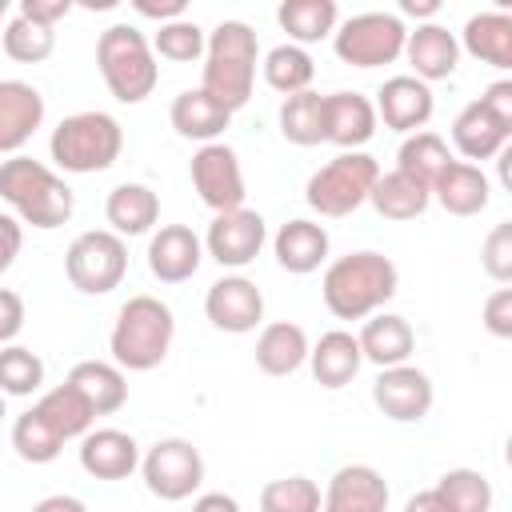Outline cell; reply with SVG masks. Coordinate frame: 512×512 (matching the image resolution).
<instances>
[{
  "label": "cell",
  "instance_id": "1",
  "mask_svg": "<svg viewBox=\"0 0 512 512\" xmlns=\"http://www.w3.org/2000/svg\"><path fill=\"white\" fill-rule=\"evenodd\" d=\"M400 288V272L384 252H348L324 268L320 292L336 320H368L376 316Z\"/></svg>",
  "mask_w": 512,
  "mask_h": 512
},
{
  "label": "cell",
  "instance_id": "26",
  "mask_svg": "<svg viewBox=\"0 0 512 512\" xmlns=\"http://www.w3.org/2000/svg\"><path fill=\"white\" fill-rule=\"evenodd\" d=\"M104 216H108V224L120 240L124 236H144L160 220V196L148 184H136V180L116 184L104 200Z\"/></svg>",
  "mask_w": 512,
  "mask_h": 512
},
{
  "label": "cell",
  "instance_id": "24",
  "mask_svg": "<svg viewBox=\"0 0 512 512\" xmlns=\"http://www.w3.org/2000/svg\"><path fill=\"white\" fill-rule=\"evenodd\" d=\"M328 228L316 220H288L280 224V232L272 236V252L276 264L292 276H308L328 260Z\"/></svg>",
  "mask_w": 512,
  "mask_h": 512
},
{
  "label": "cell",
  "instance_id": "7",
  "mask_svg": "<svg viewBox=\"0 0 512 512\" xmlns=\"http://www.w3.org/2000/svg\"><path fill=\"white\" fill-rule=\"evenodd\" d=\"M380 176V164L368 152H340L324 168H316L304 184V200L312 212L340 220L352 216L360 204H368V192Z\"/></svg>",
  "mask_w": 512,
  "mask_h": 512
},
{
  "label": "cell",
  "instance_id": "28",
  "mask_svg": "<svg viewBox=\"0 0 512 512\" xmlns=\"http://www.w3.org/2000/svg\"><path fill=\"white\" fill-rule=\"evenodd\" d=\"M308 336L292 320H272L256 336V368L264 376H292L308 360Z\"/></svg>",
  "mask_w": 512,
  "mask_h": 512
},
{
  "label": "cell",
  "instance_id": "32",
  "mask_svg": "<svg viewBox=\"0 0 512 512\" xmlns=\"http://www.w3.org/2000/svg\"><path fill=\"white\" fill-rule=\"evenodd\" d=\"M368 204L384 216V220H396V224H404V220H416V216H424V208L432 204V192L420 184V180H412V176H404V172H380L376 176V184H372V192H368Z\"/></svg>",
  "mask_w": 512,
  "mask_h": 512
},
{
  "label": "cell",
  "instance_id": "43",
  "mask_svg": "<svg viewBox=\"0 0 512 512\" xmlns=\"http://www.w3.org/2000/svg\"><path fill=\"white\" fill-rule=\"evenodd\" d=\"M156 56L172 60V64H192L204 56V44H208V32L196 24V20H172V24H160L156 36L148 40Z\"/></svg>",
  "mask_w": 512,
  "mask_h": 512
},
{
  "label": "cell",
  "instance_id": "14",
  "mask_svg": "<svg viewBox=\"0 0 512 512\" xmlns=\"http://www.w3.org/2000/svg\"><path fill=\"white\" fill-rule=\"evenodd\" d=\"M204 316L212 320V328L244 336L264 320V292L248 276H220L204 292Z\"/></svg>",
  "mask_w": 512,
  "mask_h": 512
},
{
  "label": "cell",
  "instance_id": "35",
  "mask_svg": "<svg viewBox=\"0 0 512 512\" xmlns=\"http://www.w3.org/2000/svg\"><path fill=\"white\" fill-rule=\"evenodd\" d=\"M36 412L64 436V440H80L84 432H92V420H96V412L84 404V396L64 380V384H56V388H48L40 400H36Z\"/></svg>",
  "mask_w": 512,
  "mask_h": 512
},
{
  "label": "cell",
  "instance_id": "20",
  "mask_svg": "<svg viewBox=\"0 0 512 512\" xmlns=\"http://www.w3.org/2000/svg\"><path fill=\"white\" fill-rule=\"evenodd\" d=\"M384 508H388V484L372 464L336 468L320 504V512H384Z\"/></svg>",
  "mask_w": 512,
  "mask_h": 512
},
{
  "label": "cell",
  "instance_id": "37",
  "mask_svg": "<svg viewBox=\"0 0 512 512\" xmlns=\"http://www.w3.org/2000/svg\"><path fill=\"white\" fill-rule=\"evenodd\" d=\"M64 444L68 440L36 412V404L12 420V448H16V456L24 464H52L64 452Z\"/></svg>",
  "mask_w": 512,
  "mask_h": 512
},
{
  "label": "cell",
  "instance_id": "33",
  "mask_svg": "<svg viewBox=\"0 0 512 512\" xmlns=\"http://www.w3.org/2000/svg\"><path fill=\"white\" fill-rule=\"evenodd\" d=\"M276 20L288 32V44L304 48V44H316L336 32L340 8H336V0H284L276 8Z\"/></svg>",
  "mask_w": 512,
  "mask_h": 512
},
{
  "label": "cell",
  "instance_id": "11",
  "mask_svg": "<svg viewBox=\"0 0 512 512\" xmlns=\"http://www.w3.org/2000/svg\"><path fill=\"white\" fill-rule=\"evenodd\" d=\"M188 176H192L196 196H200L216 216L244 208V196H248V188H244V168H240V156H236L228 144H220V140L200 144L196 156H192V164H188Z\"/></svg>",
  "mask_w": 512,
  "mask_h": 512
},
{
  "label": "cell",
  "instance_id": "47",
  "mask_svg": "<svg viewBox=\"0 0 512 512\" xmlns=\"http://www.w3.org/2000/svg\"><path fill=\"white\" fill-rule=\"evenodd\" d=\"M480 104H484V112H488L496 124H504V128L512 132V80L488 84L484 96H480Z\"/></svg>",
  "mask_w": 512,
  "mask_h": 512
},
{
  "label": "cell",
  "instance_id": "16",
  "mask_svg": "<svg viewBox=\"0 0 512 512\" xmlns=\"http://www.w3.org/2000/svg\"><path fill=\"white\" fill-rule=\"evenodd\" d=\"M204 264V244L188 224H164L148 240V272L160 284H184L200 272Z\"/></svg>",
  "mask_w": 512,
  "mask_h": 512
},
{
  "label": "cell",
  "instance_id": "5",
  "mask_svg": "<svg viewBox=\"0 0 512 512\" xmlns=\"http://www.w3.org/2000/svg\"><path fill=\"white\" fill-rule=\"evenodd\" d=\"M96 68L120 104H140L160 84V64L136 24H108L96 40Z\"/></svg>",
  "mask_w": 512,
  "mask_h": 512
},
{
  "label": "cell",
  "instance_id": "19",
  "mask_svg": "<svg viewBox=\"0 0 512 512\" xmlns=\"http://www.w3.org/2000/svg\"><path fill=\"white\" fill-rule=\"evenodd\" d=\"M80 468L92 480H128L140 468V444L120 428H92L80 436Z\"/></svg>",
  "mask_w": 512,
  "mask_h": 512
},
{
  "label": "cell",
  "instance_id": "34",
  "mask_svg": "<svg viewBox=\"0 0 512 512\" xmlns=\"http://www.w3.org/2000/svg\"><path fill=\"white\" fill-rule=\"evenodd\" d=\"M280 136L296 148L324 144V96L320 92H296L280 104Z\"/></svg>",
  "mask_w": 512,
  "mask_h": 512
},
{
  "label": "cell",
  "instance_id": "55",
  "mask_svg": "<svg viewBox=\"0 0 512 512\" xmlns=\"http://www.w3.org/2000/svg\"><path fill=\"white\" fill-rule=\"evenodd\" d=\"M4 16H8V0H0V20H4Z\"/></svg>",
  "mask_w": 512,
  "mask_h": 512
},
{
  "label": "cell",
  "instance_id": "56",
  "mask_svg": "<svg viewBox=\"0 0 512 512\" xmlns=\"http://www.w3.org/2000/svg\"><path fill=\"white\" fill-rule=\"evenodd\" d=\"M0 420H4V396H0Z\"/></svg>",
  "mask_w": 512,
  "mask_h": 512
},
{
  "label": "cell",
  "instance_id": "25",
  "mask_svg": "<svg viewBox=\"0 0 512 512\" xmlns=\"http://www.w3.org/2000/svg\"><path fill=\"white\" fill-rule=\"evenodd\" d=\"M360 364H364L360 344H356V336L344 332V328L324 332V336L308 348V368H312L316 384H320V388H332V392L344 388V384H352L356 372H360Z\"/></svg>",
  "mask_w": 512,
  "mask_h": 512
},
{
  "label": "cell",
  "instance_id": "4",
  "mask_svg": "<svg viewBox=\"0 0 512 512\" xmlns=\"http://www.w3.org/2000/svg\"><path fill=\"white\" fill-rule=\"evenodd\" d=\"M256 64H260L256 32L244 20H220L208 32V44H204V80H200V88L216 104L236 112L252 100Z\"/></svg>",
  "mask_w": 512,
  "mask_h": 512
},
{
  "label": "cell",
  "instance_id": "45",
  "mask_svg": "<svg viewBox=\"0 0 512 512\" xmlns=\"http://www.w3.org/2000/svg\"><path fill=\"white\" fill-rule=\"evenodd\" d=\"M484 328H488L496 340H508V336H512V288H496V292L484 300Z\"/></svg>",
  "mask_w": 512,
  "mask_h": 512
},
{
  "label": "cell",
  "instance_id": "15",
  "mask_svg": "<svg viewBox=\"0 0 512 512\" xmlns=\"http://www.w3.org/2000/svg\"><path fill=\"white\" fill-rule=\"evenodd\" d=\"M372 108H376V120H384V128L412 136V132H420L432 120L436 100H432V88L424 80H416V76H388L380 84Z\"/></svg>",
  "mask_w": 512,
  "mask_h": 512
},
{
  "label": "cell",
  "instance_id": "27",
  "mask_svg": "<svg viewBox=\"0 0 512 512\" xmlns=\"http://www.w3.org/2000/svg\"><path fill=\"white\" fill-rule=\"evenodd\" d=\"M168 120H172L176 136H184V140H200V144H212V140L228 128L232 112H228L224 104H216L204 88H184V92L172 100Z\"/></svg>",
  "mask_w": 512,
  "mask_h": 512
},
{
  "label": "cell",
  "instance_id": "51",
  "mask_svg": "<svg viewBox=\"0 0 512 512\" xmlns=\"http://www.w3.org/2000/svg\"><path fill=\"white\" fill-rule=\"evenodd\" d=\"M192 512H240V500L228 492H200L192 500Z\"/></svg>",
  "mask_w": 512,
  "mask_h": 512
},
{
  "label": "cell",
  "instance_id": "52",
  "mask_svg": "<svg viewBox=\"0 0 512 512\" xmlns=\"http://www.w3.org/2000/svg\"><path fill=\"white\" fill-rule=\"evenodd\" d=\"M32 512H88V504L80 496H68V492H56V496H44L32 504Z\"/></svg>",
  "mask_w": 512,
  "mask_h": 512
},
{
  "label": "cell",
  "instance_id": "48",
  "mask_svg": "<svg viewBox=\"0 0 512 512\" xmlns=\"http://www.w3.org/2000/svg\"><path fill=\"white\" fill-rule=\"evenodd\" d=\"M20 248H24V224H20L16 216L0 212V276H4V272L16 264Z\"/></svg>",
  "mask_w": 512,
  "mask_h": 512
},
{
  "label": "cell",
  "instance_id": "6",
  "mask_svg": "<svg viewBox=\"0 0 512 512\" xmlns=\"http://www.w3.org/2000/svg\"><path fill=\"white\" fill-rule=\"evenodd\" d=\"M124 148V128L116 116L108 112H72L52 128L48 152L64 172L88 176V172H104L120 160Z\"/></svg>",
  "mask_w": 512,
  "mask_h": 512
},
{
  "label": "cell",
  "instance_id": "31",
  "mask_svg": "<svg viewBox=\"0 0 512 512\" xmlns=\"http://www.w3.org/2000/svg\"><path fill=\"white\" fill-rule=\"evenodd\" d=\"M508 136H512V132H508L504 124H496V120L484 112L480 100L464 104L460 116L452 120V144H456L460 156H468V160H492V156H500V152L508 148Z\"/></svg>",
  "mask_w": 512,
  "mask_h": 512
},
{
  "label": "cell",
  "instance_id": "38",
  "mask_svg": "<svg viewBox=\"0 0 512 512\" xmlns=\"http://www.w3.org/2000/svg\"><path fill=\"white\" fill-rule=\"evenodd\" d=\"M264 84L284 92V96H296V92H308L312 76H316V64L308 56V48L300 44H276L268 56H264Z\"/></svg>",
  "mask_w": 512,
  "mask_h": 512
},
{
  "label": "cell",
  "instance_id": "21",
  "mask_svg": "<svg viewBox=\"0 0 512 512\" xmlns=\"http://www.w3.org/2000/svg\"><path fill=\"white\" fill-rule=\"evenodd\" d=\"M404 56L412 64V76L432 84V80H448L460 64V44H456V32H448L444 24L428 20V24H416L404 40Z\"/></svg>",
  "mask_w": 512,
  "mask_h": 512
},
{
  "label": "cell",
  "instance_id": "49",
  "mask_svg": "<svg viewBox=\"0 0 512 512\" xmlns=\"http://www.w3.org/2000/svg\"><path fill=\"white\" fill-rule=\"evenodd\" d=\"M68 12H72V0H20V16L44 28H56V20H64Z\"/></svg>",
  "mask_w": 512,
  "mask_h": 512
},
{
  "label": "cell",
  "instance_id": "40",
  "mask_svg": "<svg viewBox=\"0 0 512 512\" xmlns=\"http://www.w3.org/2000/svg\"><path fill=\"white\" fill-rule=\"evenodd\" d=\"M0 40H4V56L16 60V64H44L56 52V32L36 24V20H28V16H20V12L4 24Z\"/></svg>",
  "mask_w": 512,
  "mask_h": 512
},
{
  "label": "cell",
  "instance_id": "44",
  "mask_svg": "<svg viewBox=\"0 0 512 512\" xmlns=\"http://www.w3.org/2000/svg\"><path fill=\"white\" fill-rule=\"evenodd\" d=\"M480 264H484V272H488L496 284H508V280H512V224H508V220H500V224L484 236Z\"/></svg>",
  "mask_w": 512,
  "mask_h": 512
},
{
  "label": "cell",
  "instance_id": "12",
  "mask_svg": "<svg viewBox=\"0 0 512 512\" xmlns=\"http://www.w3.org/2000/svg\"><path fill=\"white\" fill-rule=\"evenodd\" d=\"M264 240H268L264 216L252 212V208H236V212L212 216L208 236H204L200 244H204V252H208L220 268H248V264L260 256Z\"/></svg>",
  "mask_w": 512,
  "mask_h": 512
},
{
  "label": "cell",
  "instance_id": "53",
  "mask_svg": "<svg viewBox=\"0 0 512 512\" xmlns=\"http://www.w3.org/2000/svg\"><path fill=\"white\" fill-rule=\"evenodd\" d=\"M404 512H448V508H444V500L436 496V488H424V492H416V496H408V504H404Z\"/></svg>",
  "mask_w": 512,
  "mask_h": 512
},
{
  "label": "cell",
  "instance_id": "46",
  "mask_svg": "<svg viewBox=\"0 0 512 512\" xmlns=\"http://www.w3.org/2000/svg\"><path fill=\"white\" fill-rule=\"evenodd\" d=\"M24 328V300L12 288H0V348L12 344Z\"/></svg>",
  "mask_w": 512,
  "mask_h": 512
},
{
  "label": "cell",
  "instance_id": "41",
  "mask_svg": "<svg viewBox=\"0 0 512 512\" xmlns=\"http://www.w3.org/2000/svg\"><path fill=\"white\" fill-rule=\"evenodd\" d=\"M44 384V360L24 344L0 348V396H32Z\"/></svg>",
  "mask_w": 512,
  "mask_h": 512
},
{
  "label": "cell",
  "instance_id": "17",
  "mask_svg": "<svg viewBox=\"0 0 512 512\" xmlns=\"http://www.w3.org/2000/svg\"><path fill=\"white\" fill-rule=\"evenodd\" d=\"M44 124V96L28 80H0V152L20 156V148Z\"/></svg>",
  "mask_w": 512,
  "mask_h": 512
},
{
  "label": "cell",
  "instance_id": "3",
  "mask_svg": "<svg viewBox=\"0 0 512 512\" xmlns=\"http://www.w3.org/2000/svg\"><path fill=\"white\" fill-rule=\"evenodd\" d=\"M0 200L16 212L20 224H32L40 232L68 224L76 212L72 188L32 156H8L0 164Z\"/></svg>",
  "mask_w": 512,
  "mask_h": 512
},
{
  "label": "cell",
  "instance_id": "13",
  "mask_svg": "<svg viewBox=\"0 0 512 512\" xmlns=\"http://www.w3.org/2000/svg\"><path fill=\"white\" fill-rule=\"evenodd\" d=\"M432 396V380L416 364L380 368V376L372 380V404L396 424H420L432 412Z\"/></svg>",
  "mask_w": 512,
  "mask_h": 512
},
{
  "label": "cell",
  "instance_id": "9",
  "mask_svg": "<svg viewBox=\"0 0 512 512\" xmlns=\"http://www.w3.org/2000/svg\"><path fill=\"white\" fill-rule=\"evenodd\" d=\"M408 28L396 12H356L332 32V48L352 68H384L404 56Z\"/></svg>",
  "mask_w": 512,
  "mask_h": 512
},
{
  "label": "cell",
  "instance_id": "10",
  "mask_svg": "<svg viewBox=\"0 0 512 512\" xmlns=\"http://www.w3.org/2000/svg\"><path fill=\"white\" fill-rule=\"evenodd\" d=\"M140 476L152 496L176 504V500H188L204 484V456L192 440L168 436V440H156L140 456Z\"/></svg>",
  "mask_w": 512,
  "mask_h": 512
},
{
  "label": "cell",
  "instance_id": "22",
  "mask_svg": "<svg viewBox=\"0 0 512 512\" xmlns=\"http://www.w3.org/2000/svg\"><path fill=\"white\" fill-rule=\"evenodd\" d=\"M428 192L436 196V204L448 216H480L488 208V200H492L488 176L476 164H468V160H448Z\"/></svg>",
  "mask_w": 512,
  "mask_h": 512
},
{
  "label": "cell",
  "instance_id": "39",
  "mask_svg": "<svg viewBox=\"0 0 512 512\" xmlns=\"http://www.w3.org/2000/svg\"><path fill=\"white\" fill-rule=\"evenodd\" d=\"M436 496L448 512H488L492 508V484L476 468H448L436 484Z\"/></svg>",
  "mask_w": 512,
  "mask_h": 512
},
{
  "label": "cell",
  "instance_id": "42",
  "mask_svg": "<svg viewBox=\"0 0 512 512\" xmlns=\"http://www.w3.org/2000/svg\"><path fill=\"white\" fill-rule=\"evenodd\" d=\"M320 504V484L308 476H284L260 488V512H320Z\"/></svg>",
  "mask_w": 512,
  "mask_h": 512
},
{
  "label": "cell",
  "instance_id": "29",
  "mask_svg": "<svg viewBox=\"0 0 512 512\" xmlns=\"http://www.w3.org/2000/svg\"><path fill=\"white\" fill-rule=\"evenodd\" d=\"M68 384L84 396V404H88L96 416H112V412H120L124 400H128V380H124V372H120L116 364H108V360H80V364H72Z\"/></svg>",
  "mask_w": 512,
  "mask_h": 512
},
{
  "label": "cell",
  "instance_id": "50",
  "mask_svg": "<svg viewBox=\"0 0 512 512\" xmlns=\"http://www.w3.org/2000/svg\"><path fill=\"white\" fill-rule=\"evenodd\" d=\"M132 8L148 20H160V24H172V20H184L188 4L184 0H132Z\"/></svg>",
  "mask_w": 512,
  "mask_h": 512
},
{
  "label": "cell",
  "instance_id": "36",
  "mask_svg": "<svg viewBox=\"0 0 512 512\" xmlns=\"http://www.w3.org/2000/svg\"><path fill=\"white\" fill-rule=\"evenodd\" d=\"M448 160H452V152H448L444 136L420 128V132L404 136V144H400V152H396V172H404V176L420 180L424 188H432V180L440 176V168H444Z\"/></svg>",
  "mask_w": 512,
  "mask_h": 512
},
{
  "label": "cell",
  "instance_id": "8",
  "mask_svg": "<svg viewBox=\"0 0 512 512\" xmlns=\"http://www.w3.org/2000/svg\"><path fill=\"white\" fill-rule=\"evenodd\" d=\"M128 272V244L112 228L80 232L64 252V276L84 296H108Z\"/></svg>",
  "mask_w": 512,
  "mask_h": 512
},
{
  "label": "cell",
  "instance_id": "2",
  "mask_svg": "<svg viewBox=\"0 0 512 512\" xmlns=\"http://www.w3.org/2000/svg\"><path fill=\"white\" fill-rule=\"evenodd\" d=\"M172 336H176V320L160 296H148V292L128 296L120 304L112 336H108L112 364L120 372H152L164 364Z\"/></svg>",
  "mask_w": 512,
  "mask_h": 512
},
{
  "label": "cell",
  "instance_id": "23",
  "mask_svg": "<svg viewBox=\"0 0 512 512\" xmlns=\"http://www.w3.org/2000/svg\"><path fill=\"white\" fill-rule=\"evenodd\" d=\"M356 344H360V356H364L368 364H376V368H396V364H408V356L416 352V332H412V324H408L404 316H396V312H376V316L364 320Z\"/></svg>",
  "mask_w": 512,
  "mask_h": 512
},
{
  "label": "cell",
  "instance_id": "30",
  "mask_svg": "<svg viewBox=\"0 0 512 512\" xmlns=\"http://www.w3.org/2000/svg\"><path fill=\"white\" fill-rule=\"evenodd\" d=\"M468 56H476L480 64L492 68H512V16L508 12H480L468 16L460 40Z\"/></svg>",
  "mask_w": 512,
  "mask_h": 512
},
{
  "label": "cell",
  "instance_id": "54",
  "mask_svg": "<svg viewBox=\"0 0 512 512\" xmlns=\"http://www.w3.org/2000/svg\"><path fill=\"white\" fill-rule=\"evenodd\" d=\"M400 12L404 16H416V20H432L440 12V4L436 0H400Z\"/></svg>",
  "mask_w": 512,
  "mask_h": 512
},
{
  "label": "cell",
  "instance_id": "18",
  "mask_svg": "<svg viewBox=\"0 0 512 512\" xmlns=\"http://www.w3.org/2000/svg\"><path fill=\"white\" fill-rule=\"evenodd\" d=\"M376 136V108L360 92H328L324 96V140L340 152H360Z\"/></svg>",
  "mask_w": 512,
  "mask_h": 512
}]
</instances>
